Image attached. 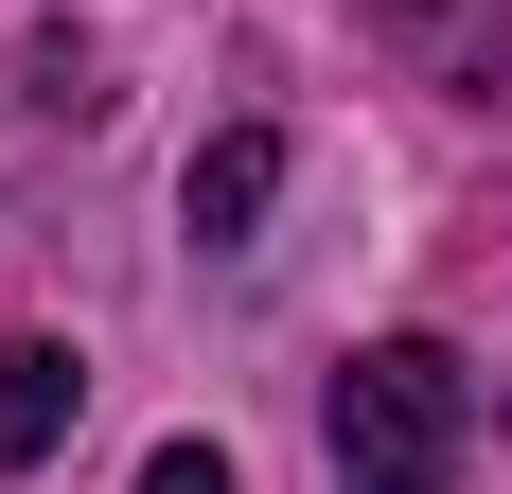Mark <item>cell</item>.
I'll return each instance as SVG.
<instances>
[{"label":"cell","mask_w":512,"mask_h":494,"mask_svg":"<svg viewBox=\"0 0 512 494\" xmlns=\"http://www.w3.org/2000/svg\"><path fill=\"white\" fill-rule=\"evenodd\" d=\"M71 406H89V353H71V336H18V353H0V459H53Z\"/></svg>","instance_id":"2"},{"label":"cell","mask_w":512,"mask_h":494,"mask_svg":"<svg viewBox=\"0 0 512 494\" xmlns=\"http://www.w3.org/2000/svg\"><path fill=\"white\" fill-rule=\"evenodd\" d=\"M142 494H248V477H230L212 442H159V459H142Z\"/></svg>","instance_id":"4"},{"label":"cell","mask_w":512,"mask_h":494,"mask_svg":"<svg viewBox=\"0 0 512 494\" xmlns=\"http://www.w3.org/2000/svg\"><path fill=\"white\" fill-rule=\"evenodd\" d=\"M477 442V371L442 336H371L336 371V494H442Z\"/></svg>","instance_id":"1"},{"label":"cell","mask_w":512,"mask_h":494,"mask_svg":"<svg viewBox=\"0 0 512 494\" xmlns=\"http://www.w3.org/2000/svg\"><path fill=\"white\" fill-rule=\"evenodd\" d=\"M265 195H283V142H265V124H230V142H195V230H212V247L248 230Z\"/></svg>","instance_id":"3"}]
</instances>
